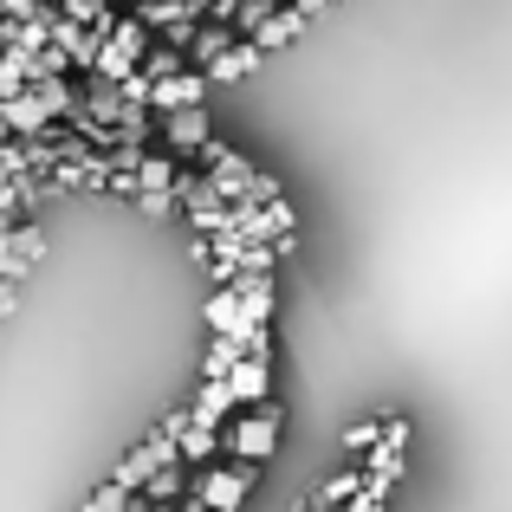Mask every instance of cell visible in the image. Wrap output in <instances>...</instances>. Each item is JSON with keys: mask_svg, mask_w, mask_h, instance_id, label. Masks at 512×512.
I'll return each mask as SVG.
<instances>
[{"mask_svg": "<svg viewBox=\"0 0 512 512\" xmlns=\"http://www.w3.org/2000/svg\"><path fill=\"white\" fill-rule=\"evenodd\" d=\"M273 441H279V415L266 409V402L240 415V428H234V454H240L247 467H253V461H266V454H273Z\"/></svg>", "mask_w": 512, "mask_h": 512, "instance_id": "obj_1", "label": "cell"}, {"mask_svg": "<svg viewBox=\"0 0 512 512\" xmlns=\"http://www.w3.org/2000/svg\"><path fill=\"white\" fill-rule=\"evenodd\" d=\"M247 487H253V467L247 461H240V467H221V474L201 480V506H208V512H234L240 500H247Z\"/></svg>", "mask_w": 512, "mask_h": 512, "instance_id": "obj_2", "label": "cell"}, {"mask_svg": "<svg viewBox=\"0 0 512 512\" xmlns=\"http://www.w3.org/2000/svg\"><path fill=\"white\" fill-rule=\"evenodd\" d=\"M208 325H214V338H234L240 350H247V338H253V331H247V318H240V292H234V286H227V292H214V299H208Z\"/></svg>", "mask_w": 512, "mask_h": 512, "instance_id": "obj_3", "label": "cell"}, {"mask_svg": "<svg viewBox=\"0 0 512 512\" xmlns=\"http://www.w3.org/2000/svg\"><path fill=\"white\" fill-rule=\"evenodd\" d=\"M299 33H305V13H299V7H273V13L260 20V33H253V46L273 52V46H292Z\"/></svg>", "mask_w": 512, "mask_h": 512, "instance_id": "obj_4", "label": "cell"}, {"mask_svg": "<svg viewBox=\"0 0 512 512\" xmlns=\"http://www.w3.org/2000/svg\"><path fill=\"white\" fill-rule=\"evenodd\" d=\"M227 396L247 402V409H260L266 402V357H240V370L227 376Z\"/></svg>", "mask_w": 512, "mask_h": 512, "instance_id": "obj_5", "label": "cell"}, {"mask_svg": "<svg viewBox=\"0 0 512 512\" xmlns=\"http://www.w3.org/2000/svg\"><path fill=\"white\" fill-rule=\"evenodd\" d=\"M234 409V396H227V383H201V396H195V409H188V428H208L214 435V422Z\"/></svg>", "mask_w": 512, "mask_h": 512, "instance_id": "obj_6", "label": "cell"}, {"mask_svg": "<svg viewBox=\"0 0 512 512\" xmlns=\"http://www.w3.org/2000/svg\"><path fill=\"white\" fill-rule=\"evenodd\" d=\"M240 318H247V331H266V318H273V279H247L240 286Z\"/></svg>", "mask_w": 512, "mask_h": 512, "instance_id": "obj_7", "label": "cell"}, {"mask_svg": "<svg viewBox=\"0 0 512 512\" xmlns=\"http://www.w3.org/2000/svg\"><path fill=\"white\" fill-rule=\"evenodd\" d=\"M46 111H52V104H46V98H26V91L0 98V117H7L13 130H39V124H46Z\"/></svg>", "mask_w": 512, "mask_h": 512, "instance_id": "obj_8", "label": "cell"}, {"mask_svg": "<svg viewBox=\"0 0 512 512\" xmlns=\"http://www.w3.org/2000/svg\"><path fill=\"white\" fill-rule=\"evenodd\" d=\"M260 59H266V52H260V46H253V39H247V46H227V52H221V59H214V65H208V78H247V72H253V65H260Z\"/></svg>", "mask_w": 512, "mask_h": 512, "instance_id": "obj_9", "label": "cell"}, {"mask_svg": "<svg viewBox=\"0 0 512 512\" xmlns=\"http://www.w3.org/2000/svg\"><path fill=\"white\" fill-rule=\"evenodd\" d=\"M33 260H39V234H13L7 247H0V273H13V279H20Z\"/></svg>", "mask_w": 512, "mask_h": 512, "instance_id": "obj_10", "label": "cell"}, {"mask_svg": "<svg viewBox=\"0 0 512 512\" xmlns=\"http://www.w3.org/2000/svg\"><path fill=\"white\" fill-rule=\"evenodd\" d=\"M169 137L182 143V150H208V124H201V111H169Z\"/></svg>", "mask_w": 512, "mask_h": 512, "instance_id": "obj_11", "label": "cell"}, {"mask_svg": "<svg viewBox=\"0 0 512 512\" xmlns=\"http://www.w3.org/2000/svg\"><path fill=\"white\" fill-rule=\"evenodd\" d=\"M130 163H137V182L143 188H163V195L175 188V163H169V156H130Z\"/></svg>", "mask_w": 512, "mask_h": 512, "instance_id": "obj_12", "label": "cell"}, {"mask_svg": "<svg viewBox=\"0 0 512 512\" xmlns=\"http://www.w3.org/2000/svg\"><path fill=\"white\" fill-rule=\"evenodd\" d=\"M376 441H383V422H357V428L344 435V448H350V454H370Z\"/></svg>", "mask_w": 512, "mask_h": 512, "instance_id": "obj_13", "label": "cell"}, {"mask_svg": "<svg viewBox=\"0 0 512 512\" xmlns=\"http://www.w3.org/2000/svg\"><path fill=\"white\" fill-rule=\"evenodd\" d=\"M299 512H318V506H299Z\"/></svg>", "mask_w": 512, "mask_h": 512, "instance_id": "obj_14", "label": "cell"}, {"mask_svg": "<svg viewBox=\"0 0 512 512\" xmlns=\"http://www.w3.org/2000/svg\"><path fill=\"white\" fill-rule=\"evenodd\" d=\"M292 7H299V0H292Z\"/></svg>", "mask_w": 512, "mask_h": 512, "instance_id": "obj_15", "label": "cell"}]
</instances>
